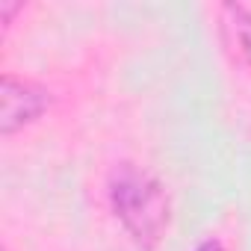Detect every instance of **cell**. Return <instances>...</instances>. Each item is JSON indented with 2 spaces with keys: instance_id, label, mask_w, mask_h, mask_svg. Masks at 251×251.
Masks as SVG:
<instances>
[{
  "instance_id": "6da1fadb",
  "label": "cell",
  "mask_w": 251,
  "mask_h": 251,
  "mask_svg": "<svg viewBox=\"0 0 251 251\" xmlns=\"http://www.w3.org/2000/svg\"><path fill=\"white\" fill-rule=\"evenodd\" d=\"M109 210L127 236L142 248L154 251L172 222V201L157 175L136 163H118L106 180Z\"/></svg>"
},
{
  "instance_id": "7a4b0ae2",
  "label": "cell",
  "mask_w": 251,
  "mask_h": 251,
  "mask_svg": "<svg viewBox=\"0 0 251 251\" xmlns=\"http://www.w3.org/2000/svg\"><path fill=\"white\" fill-rule=\"evenodd\" d=\"M53 106V92L36 80L3 74L0 77V136L9 139L36 124Z\"/></svg>"
},
{
  "instance_id": "3957f363",
  "label": "cell",
  "mask_w": 251,
  "mask_h": 251,
  "mask_svg": "<svg viewBox=\"0 0 251 251\" xmlns=\"http://www.w3.org/2000/svg\"><path fill=\"white\" fill-rule=\"evenodd\" d=\"M222 18H225V27L230 30L242 59L251 65V9L242 6V3H222L219 6Z\"/></svg>"
},
{
  "instance_id": "277c9868",
  "label": "cell",
  "mask_w": 251,
  "mask_h": 251,
  "mask_svg": "<svg viewBox=\"0 0 251 251\" xmlns=\"http://www.w3.org/2000/svg\"><path fill=\"white\" fill-rule=\"evenodd\" d=\"M24 12V3H12V0H0V24H3V33L12 27L15 15Z\"/></svg>"
},
{
  "instance_id": "5b68a950",
  "label": "cell",
  "mask_w": 251,
  "mask_h": 251,
  "mask_svg": "<svg viewBox=\"0 0 251 251\" xmlns=\"http://www.w3.org/2000/svg\"><path fill=\"white\" fill-rule=\"evenodd\" d=\"M192 251H225V242H222L219 236H207V239H201Z\"/></svg>"
}]
</instances>
